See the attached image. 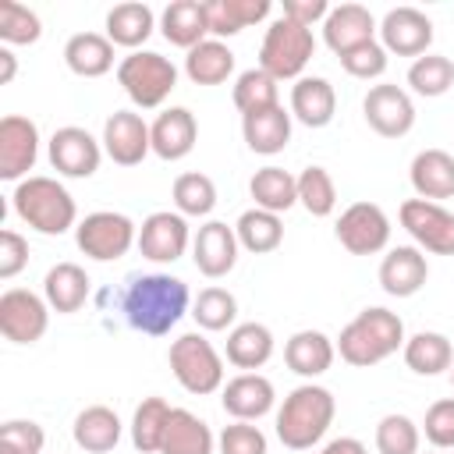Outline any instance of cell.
I'll return each mask as SVG.
<instances>
[{"mask_svg":"<svg viewBox=\"0 0 454 454\" xmlns=\"http://www.w3.org/2000/svg\"><path fill=\"white\" fill-rule=\"evenodd\" d=\"M220 454H270L266 433L255 422H231L223 426V433L216 436Z\"/></svg>","mask_w":454,"mask_h":454,"instance_id":"48","label":"cell"},{"mask_svg":"<svg viewBox=\"0 0 454 454\" xmlns=\"http://www.w3.org/2000/svg\"><path fill=\"white\" fill-rule=\"evenodd\" d=\"M18 74V57L11 53V46H0V85H11Z\"/></svg>","mask_w":454,"mask_h":454,"instance_id":"54","label":"cell"},{"mask_svg":"<svg viewBox=\"0 0 454 454\" xmlns=\"http://www.w3.org/2000/svg\"><path fill=\"white\" fill-rule=\"evenodd\" d=\"M43 298L60 316L78 312L85 305V298H89V273L78 262H57V266H50L46 277H43Z\"/></svg>","mask_w":454,"mask_h":454,"instance_id":"30","label":"cell"},{"mask_svg":"<svg viewBox=\"0 0 454 454\" xmlns=\"http://www.w3.org/2000/svg\"><path fill=\"white\" fill-rule=\"evenodd\" d=\"M99 142H103V153L117 167H138L153 153L149 124L135 110H114L106 117V124H103V138Z\"/></svg>","mask_w":454,"mask_h":454,"instance_id":"15","label":"cell"},{"mask_svg":"<svg viewBox=\"0 0 454 454\" xmlns=\"http://www.w3.org/2000/svg\"><path fill=\"white\" fill-rule=\"evenodd\" d=\"M426 280H429V262L426 252L415 245H397L380 262V287L390 298H411L426 287Z\"/></svg>","mask_w":454,"mask_h":454,"instance_id":"20","label":"cell"},{"mask_svg":"<svg viewBox=\"0 0 454 454\" xmlns=\"http://www.w3.org/2000/svg\"><path fill=\"white\" fill-rule=\"evenodd\" d=\"M213 447H216V436H213L206 419H199L188 408H174L170 411L160 454H213Z\"/></svg>","mask_w":454,"mask_h":454,"instance_id":"32","label":"cell"},{"mask_svg":"<svg viewBox=\"0 0 454 454\" xmlns=\"http://www.w3.org/2000/svg\"><path fill=\"white\" fill-rule=\"evenodd\" d=\"M117 82L135 106L156 110L177 89V67L156 50H135L117 64Z\"/></svg>","mask_w":454,"mask_h":454,"instance_id":"7","label":"cell"},{"mask_svg":"<svg viewBox=\"0 0 454 454\" xmlns=\"http://www.w3.org/2000/svg\"><path fill=\"white\" fill-rule=\"evenodd\" d=\"M192 319L199 323V330L206 333H220L227 326H238V298L227 287H202L199 298L192 301Z\"/></svg>","mask_w":454,"mask_h":454,"instance_id":"42","label":"cell"},{"mask_svg":"<svg viewBox=\"0 0 454 454\" xmlns=\"http://www.w3.org/2000/svg\"><path fill=\"white\" fill-rule=\"evenodd\" d=\"M362 114L365 124L380 135V138H404L415 128V103L401 85H372L362 99Z\"/></svg>","mask_w":454,"mask_h":454,"instance_id":"12","label":"cell"},{"mask_svg":"<svg viewBox=\"0 0 454 454\" xmlns=\"http://www.w3.org/2000/svg\"><path fill=\"white\" fill-rule=\"evenodd\" d=\"M404 340L408 337H404L401 316L383 305H369L340 330V337L333 344H337L340 362H348L355 369H369V365H380L390 355H397L404 348Z\"/></svg>","mask_w":454,"mask_h":454,"instance_id":"2","label":"cell"},{"mask_svg":"<svg viewBox=\"0 0 454 454\" xmlns=\"http://www.w3.org/2000/svg\"><path fill=\"white\" fill-rule=\"evenodd\" d=\"M25 266H28V241L18 231L4 227L0 231V280L18 277Z\"/></svg>","mask_w":454,"mask_h":454,"instance_id":"51","label":"cell"},{"mask_svg":"<svg viewBox=\"0 0 454 454\" xmlns=\"http://www.w3.org/2000/svg\"><path fill=\"white\" fill-rule=\"evenodd\" d=\"M39 160V128L21 114H7L0 121V177L25 181Z\"/></svg>","mask_w":454,"mask_h":454,"instance_id":"16","label":"cell"},{"mask_svg":"<svg viewBox=\"0 0 454 454\" xmlns=\"http://www.w3.org/2000/svg\"><path fill=\"white\" fill-rule=\"evenodd\" d=\"M11 206L21 223H28L32 231H39L46 238H57V234L78 227L74 195L57 177H46V174H32V177L18 181L11 192Z\"/></svg>","mask_w":454,"mask_h":454,"instance_id":"4","label":"cell"},{"mask_svg":"<svg viewBox=\"0 0 454 454\" xmlns=\"http://www.w3.org/2000/svg\"><path fill=\"white\" fill-rule=\"evenodd\" d=\"M376 450L380 454H419V443H422V429L401 415V411H390L376 422Z\"/></svg>","mask_w":454,"mask_h":454,"instance_id":"46","label":"cell"},{"mask_svg":"<svg viewBox=\"0 0 454 454\" xmlns=\"http://www.w3.org/2000/svg\"><path fill=\"white\" fill-rule=\"evenodd\" d=\"M337 358V344L323 333V330H298L287 337L284 344V362L291 372L305 376V380H316L323 376Z\"/></svg>","mask_w":454,"mask_h":454,"instance_id":"27","label":"cell"},{"mask_svg":"<svg viewBox=\"0 0 454 454\" xmlns=\"http://www.w3.org/2000/svg\"><path fill=\"white\" fill-rule=\"evenodd\" d=\"M64 64L78 78H103L114 67V43L106 32H78L64 43Z\"/></svg>","mask_w":454,"mask_h":454,"instance_id":"33","label":"cell"},{"mask_svg":"<svg viewBox=\"0 0 454 454\" xmlns=\"http://www.w3.org/2000/svg\"><path fill=\"white\" fill-rule=\"evenodd\" d=\"M316 57V35L312 28L291 21V18H277L270 21L266 35H262V46H259V67L266 74H273L277 82H287V78H301L305 64Z\"/></svg>","mask_w":454,"mask_h":454,"instance_id":"6","label":"cell"},{"mask_svg":"<svg viewBox=\"0 0 454 454\" xmlns=\"http://www.w3.org/2000/svg\"><path fill=\"white\" fill-rule=\"evenodd\" d=\"M337 114V92L319 74H301L291 85V117L305 128H326Z\"/></svg>","mask_w":454,"mask_h":454,"instance_id":"25","label":"cell"},{"mask_svg":"<svg viewBox=\"0 0 454 454\" xmlns=\"http://www.w3.org/2000/svg\"><path fill=\"white\" fill-rule=\"evenodd\" d=\"M450 387H454V365H450Z\"/></svg>","mask_w":454,"mask_h":454,"instance_id":"56","label":"cell"},{"mask_svg":"<svg viewBox=\"0 0 454 454\" xmlns=\"http://www.w3.org/2000/svg\"><path fill=\"white\" fill-rule=\"evenodd\" d=\"M188 245H192V231H188V220L177 209L174 213L156 209L138 227V252L149 262H177Z\"/></svg>","mask_w":454,"mask_h":454,"instance_id":"14","label":"cell"},{"mask_svg":"<svg viewBox=\"0 0 454 454\" xmlns=\"http://www.w3.org/2000/svg\"><path fill=\"white\" fill-rule=\"evenodd\" d=\"M220 404L234 422H259L262 415L273 411L277 390L262 372H238V376H231L223 383Z\"/></svg>","mask_w":454,"mask_h":454,"instance_id":"19","label":"cell"},{"mask_svg":"<svg viewBox=\"0 0 454 454\" xmlns=\"http://www.w3.org/2000/svg\"><path fill=\"white\" fill-rule=\"evenodd\" d=\"M401 355L415 376H440V372H450V365H454V344L447 333H436V330L411 333L404 340Z\"/></svg>","mask_w":454,"mask_h":454,"instance_id":"31","label":"cell"},{"mask_svg":"<svg viewBox=\"0 0 454 454\" xmlns=\"http://www.w3.org/2000/svg\"><path fill=\"white\" fill-rule=\"evenodd\" d=\"M160 32L170 46L195 50L199 43L209 39V18H206V0H170L160 14Z\"/></svg>","mask_w":454,"mask_h":454,"instance_id":"24","label":"cell"},{"mask_svg":"<svg viewBox=\"0 0 454 454\" xmlns=\"http://www.w3.org/2000/svg\"><path fill=\"white\" fill-rule=\"evenodd\" d=\"M387 50H383V43H362V46H355V50H348V53H340V67L351 74V78H362V82H369V78H380L383 71H387Z\"/></svg>","mask_w":454,"mask_h":454,"instance_id":"49","label":"cell"},{"mask_svg":"<svg viewBox=\"0 0 454 454\" xmlns=\"http://www.w3.org/2000/svg\"><path fill=\"white\" fill-rule=\"evenodd\" d=\"M167 362H170L174 380H177L188 394L206 397V394L223 390V355H220V351L213 348V340H206L199 330H195V333H181L177 340H170Z\"/></svg>","mask_w":454,"mask_h":454,"instance_id":"5","label":"cell"},{"mask_svg":"<svg viewBox=\"0 0 454 454\" xmlns=\"http://www.w3.org/2000/svg\"><path fill=\"white\" fill-rule=\"evenodd\" d=\"M426 433V440L436 450H454V397H440L426 408V419L419 426Z\"/></svg>","mask_w":454,"mask_h":454,"instance_id":"47","label":"cell"},{"mask_svg":"<svg viewBox=\"0 0 454 454\" xmlns=\"http://www.w3.org/2000/svg\"><path fill=\"white\" fill-rule=\"evenodd\" d=\"M298 206L309 216H330L337 209V184L326 167H305L298 174Z\"/></svg>","mask_w":454,"mask_h":454,"instance_id":"44","label":"cell"},{"mask_svg":"<svg viewBox=\"0 0 454 454\" xmlns=\"http://www.w3.org/2000/svg\"><path fill=\"white\" fill-rule=\"evenodd\" d=\"M223 355H227V362L234 369L255 372V369H262L273 358V330L266 323H255V319L252 323H238L227 333Z\"/></svg>","mask_w":454,"mask_h":454,"instance_id":"28","label":"cell"},{"mask_svg":"<svg viewBox=\"0 0 454 454\" xmlns=\"http://www.w3.org/2000/svg\"><path fill=\"white\" fill-rule=\"evenodd\" d=\"M0 454H18V450H11V447H0Z\"/></svg>","mask_w":454,"mask_h":454,"instance_id":"55","label":"cell"},{"mask_svg":"<svg viewBox=\"0 0 454 454\" xmlns=\"http://www.w3.org/2000/svg\"><path fill=\"white\" fill-rule=\"evenodd\" d=\"M238 114H255V110H270L280 106V85L273 74H266L262 67H248L234 78V92H231Z\"/></svg>","mask_w":454,"mask_h":454,"instance_id":"39","label":"cell"},{"mask_svg":"<svg viewBox=\"0 0 454 454\" xmlns=\"http://www.w3.org/2000/svg\"><path fill=\"white\" fill-rule=\"evenodd\" d=\"M380 43L397 57H422L433 46V21L419 7H390L380 21Z\"/></svg>","mask_w":454,"mask_h":454,"instance_id":"18","label":"cell"},{"mask_svg":"<svg viewBox=\"0 0 454 454\" xmlns=\"http://www.w3.org/2000/svg\"><path fill=\"white\" fill-rule=\"evenodd\" d=\"M188 305H192L188 284L181 277H170V273H138V277H131V284L124 291V301H121L128 326L145 333V337H167L181 323Z\"/></svg>","mask_w":454,"mask_h":454,"instance_id":"1","label":"cell"},{"mask_svg":"<svg viewBox=\"0 0 454 454\" xmlns=\"http://www.w3.org/2000/svg\"><path fill=\"white\" fill-rule=\"evenodd\" d=\"M74 241L78 248L96 259V262H114L121 255L131 252V245H138V227L131 216L114 213V209H96L85 220H78L74 227Z\"/></svg>","mask_w":454,"mask_h":454,"instance_id":"8","label":"cell"},{"mask_svg":"<svg viewBox=\"0 0 454 454\" xmlns=\"http://www.w3.org/2000/svg\"><path fill=\"white\" fill-rule=\"evenodd\" d=\"M153 28H156V14L149 4H117L106 14V39L131 53L142 50V43L153 35Z\"/></svg>","mask_w":454,"mask_h":454,"instance_id":"36","label":"cell"},{"mask_svg":"<svg viewBox=\"0 0 454 454\" xmlns=\"http://www.w3.org/2000/svg\"><path fill=\"white\" fill-rule=\"evenodd\" d=\"M184 74L195 85H223L234 74V50L223 39H206L184 57Z\"/></svg>","mask_w":454,"mask_h":454,"instance_id":"37","label":"cell"},{"mask_svg":"<svg viewBox=\"0 0 454 454\" xmlns=\"http://www.w3.org/2000/svg\"><path fill=\"white\" fill-rule=\"evenodd\" d=\"M170 404L163 397H145L135 415H131V443L135 450L142 454H160V443H163V433H167V422H170Z\"/></svg>","mask_w":454,"mask_h":454,"instance_id":"40","label":"cell"},{"mask_svg":"<svg viewBox=\"0 0 454 454\" xmlns=\"http://www.w3.org/2000/svg\"><path fill=\"white\" fill-rule=\"evenodd\" d=\"M50 305L28 287H7L0 294V333L11 344H35L50 326Z\"/></svg>","mask_w":454,"mask_h":454,"instance_id":"11","label":"cell"},{"mask_svg":"<svg viewBox=\"0 0 454 454\" xmlns=\"http://www.w3.org/2000/svg\"><path fill=\"white\" fill-rule=\"evenodd\" d=\"M248 195L259 209H270V213H287L291 206H298V177L284 167H259L248 181Z\"/></svg>","mask_w":454,"mask_h":454,"instance_id":"34","label":"cell"},{"mask_svg":"<svg viewBox=\"0 0 454 454\" xmlns=\"http://www.w3.org/2000/svg\"><path fill=\"white\" fill-rule=\"evenodd\" d=\"M174 209L181 216H209L213 206H216V184L209 174L202 170H188V174H177L174 177Z\"/></svg>","mask_w":454,"mask_h":454,"instance_id":"41","label":"cell"},{"mask_svg":"<svg viewBox=\"0 0 454 454\" xmlns=\"http://www.w3.org/2000/svg\"><path fill=\"white\" fill-rule=\"evenodd\" d=\"M330 14V4L326 0H284V18L312 28L316 21H326Z\"/></svg>","mask_w":454,"mask_h":454,"instance_id":"52","label":"cell"},{"mask_svg":"<svg viewBox=\"0 0 454 454\" xmlns=\"http://www.w3.org/2000/svg\"><path fill=\"white\" fill-rule=\"evenodd\" d=\"M238 252H241L238 234H234V227L223 223V220H206V223L195 231V238H192V262H195V270H199L202 277H209V280L227 277V273L238 266Z\"/></svg>","mask_w":454,"mask_h":454,"instance_id":"17","label":"cell"},{"mask_svg":"<svg viewBox=\"0 0 454 454\" xmlns=\"http://www.w3.org/2000/svg\"><path fill=\"white\" fill-rule=\"evenodd\" d=\"M270 14V0H206L209 35L231 39L248 25H259Z\"/></svg>","mask_w":454,"mask_h":454,"instance_id":"35","label":"cell"},{"mask_svg":"<svg viewBox=\"0 0 454 454\" xmlns=\"http://www.w3.org/2000/svg\"><path fill=\"white\" fill-rule=\"evenodd\" d=\"M408 181L415 188V199H454V156L447 149H422L415 153L408 167Z\"/></svg>","mask_w":454,"mask_h":454,"instance_id":"23","label":"cell"},{"mask_svg":"<svg viewBox=\"0 0 454 454\" xmlns=\"http://www.w3.org/2000/svg\"><path fill=\"white\" fill-rule=\"evenodd\" d=\"M234 234H238V245L252 255H266V252H277L280 241H284V220L270 209H245L234 223Z\"/></svg>","mask_w":454,"mask_h":454,"instance_id":"38","label":"cell"},{"mask_svg":"<svg viewBox=\"0 0 454 454\" xmlns=\"http://www.w3.org/2000/svg\"><path fill=\"white\" fill-rule=\"evenodd\" d=\"M397 220L411 234L415 248L429 255H454V213L447 206L429 199H404Z\"/></svg>","mask_w":454,"mask_h":454,"instance_id":"9","label":"cell"},{"mask_svg":"<svg viewBox=\"0 0 454 454\" xmlns=\"http://www.w3.org/2000/svg\"><path fill=\"white\" fill-rule=\"evenodd\" d=\"M43 35V21L18 0H0V43L4 46H32Z\"/></svg>","mask_w":454,"mask_h":454,"instance_id":"45","label":"cell"},{"mask_svg":"<svg viewBox=\"0 0 454 454\" xmlns=\"http://www.w3.org/2000/svg\"><path fill=\"white\" fill-rule=\"evenodd\" d=\"M50 163L60 177H92L103 160V142H96L85 128L64 124L50 135Z\"/></svg>","mask_w":454,"mask_h":454,"instance_id":"13","label":"cell"},{"mask_svg":"<svg viewBox=\"0 0 454 454\" xmlns=\"http://www.w3.org/2000/svg\"><path fill=\"white\" fill-rule=\"evenodd\" d=\"M0 447H11L18 454H43L46 447V433L39 422L32 419H7L0 426Z\"/></svg>","mask_w":454,"mask_h":454,"instance_id":"50","label":"cell"},{"mask_svg":"<svg viewBox=\"0 0 454 454\" xmlns=\"http://www.w3.org/2000/svg\"><path fill=\"white\" fill-rule=\"evenodd\" d=\"M312 454H369V450H365V443L355 440V436H337V440H330L326 447H319V450H312Z\"/></svg>","mask_w":454,"mask_h":454,"instance_id":"53","label":"cell"},{"mask_svg":"<svg viewBox=\"0 0 454 454\" xmlns=\"http://www.w3.org/2000/svg\"><path fill=\"white\" fill-rule=\"evenodd\" d=\"M376 32H380V25H376L372 11L362 4H337V7H330L326 21H323V43L337 57L362 46V43H372Z\"/></svg>","mask_w":454,"mask_h":454,"instance_id":"21","label":"cell"},{"mask_svg":"<svg viewBox=\"0 0 454 454\" xmlns=\"http://www.w3.org/2000/svg\"><path fill=\"white\" fill-rule=\"evenodd\" d=\"M408 85H411L415 96H426V99L443 96L454 85V60L443 57V53H422V57H415L411 67H408Z\"/></svg>","mask_w":454,"mask_h":454,"instance_id":"43","label":"cell"},{"mask_svg":"<svg viewBox=\"0 0 454 454\" xmlns=\"http://www.w3.org/2000/svg\"><path fill=\"white\" fill-rule=\"evenodd\" d=\"M121 415L106 404H89L74 415V426H71V436L82 450L89 454H110L117 443H121Z\"/></svg>","mask_w":454,"mask_h":454,"instance_id":"29","label":"cell"},{"mask_svg":"<svg viewBox=\"0 0 454 454\" xmlns=\"http://www.w3.org/2000/svg\"><path fill=\"white\" fill-rule=\"evenodd\" d=\"M333 234L351 255H376L390 245V216L376 202H351L337 216Z\"/></svg>","mask_w":454,"mask_h":454,"instance_id":"10","label":"cell"},{"mask_svg":"<svg viewBox=\"0 0 454 454\" xmlns=\"http://www.w3.org/2000/svg\"><path fill=\"white\" fill-rule=\"evenodd\" d=\"M333 415H337L333 394L309 380L294 387L277 408V440L287 450H312L333 426Z\"/></svg>","mask_w":454,"mask_h":454,"instance_id":"3","label":"cell"},{"mask_svg":"<svg viewBox=\"0 0 454 454\" xmlns=\"http://www.w3.org/2000/svg\"><path fill=\"white\" fill-rule=\"evenodd\" d=\"M149 135H153V153L167 163L174 160H184L195 142H199V124H195V114L188 106H167L156 114V121L149 124Z\"/></svg>","mask_w":454,"mask_h":454,"instance_id":"22","label":"cell"},{"mask_svg":"<svg viewBox=\"0 0 454 454\" xmlns=\"http://www.w3.org/2000/svg\"><path fill=\"white\" fill-rule=\"evenodd\" d=\"M291 110L280 106H270V110H255V114H245L241 117V138L252 153L259 156H277L284 153V145L291 142Z\"/></svg>","mask_w":454,"mask_h":454,"instance_id":"26","label":"cell"}]
</instances>
